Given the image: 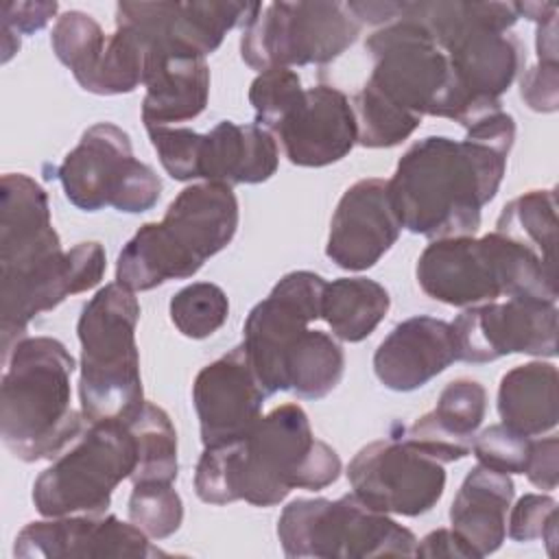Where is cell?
Wrapping results in <instances>:
<instances>
[{"mask_svg":"<svg viewBox=\"0 0 559 559\" xmlns=\"http://www.w3.org/2000/svg\"><path fill=\"white\" fill-rule=\"evenodd\" d=\"M513 140V116L500 109L467 127L465 140L428 135L415 142L389 179L400 225L435 240L474 236L483 205L500 188Z\"/></svg>","mask_w":559,"mask_h":559,"instance_id":"1","label":"cell"},{"mask_svg":"<svg viewBox=\"0 0 559 559\" xmlns=\"http://www.w3.org/2000/svg\"><path fill=\"white\" fill-rule=\"evenodd\" d=\"M338 476L341 459L312 435L306 411L282 404L240 439L207 445L194 469V491L207 504L273 507L293 489L319 491Z\"/></svg>","mask_w":559,"mask_h":559,"instance_id":"2","label":"cell"},{"mask_svg":"<svg viewBox=\"0 0 559 559\" xmlns=\"http://www.w3.org/2000/svg\"><path fill=\"white\" fill-rule=\"evenodd\" d=\"M74 358L50 336H24L7 356L0 393V437L20 461L57 459L85 430L72 408Z\"/></svg>","mask_w":559,"mask_h":559,"instance_id":"3","label":"cell"},{"mask_svg":"<svg viewBox=\"0 0 559 559\" xmlns=\"http://www.w3.org/2000/svg\"><path fill=\"white\" fill-rule=\"evenodd\" d=\"M238 218L231 186L203 181L183 188L159 223H144L122 247L116 282L135 293L192 277L231 242Z\"/></svg>","mask_w":559,"mask_h":559,"instance_id":"4","label":"cell"},{"mask_svg":"<svg viewBox=\"0 0 559 559\" xmlns=\"http://www.w3.org/2000/svg\"><path fill=\"white\" fill-rule=\"evenodd\" d=\"M419 288L448 306L469 308L500 297L557 304V271L526 245L491 231L483 238L432 240L417 260Z\"/></svg>","mask_w":559,"mask_h":559,"instance_id":"5","label":"cell"},{"mask_svg":"<svg viewBox=\"0 0 559 559\" xmlns=\"http://www.w3.org/2000/svg\"><path fill=\"white\" fill-rule=\"evenodd\" d=\"M448 55L454 79L480 118L500 111V96L520 70V41L507 31L518 22L515 2H402Z\"/></svg>","mask_w":559,"mask_h":559,"instance_id":"6","label":"cell"},{"mask_svg":"<svg viewBox=\"0 0 559 559\" xmlns=\"http://www.w3.org/2000/svg\"><path fill=\"white\" fill-rule=\"evenodd\" d=\"M140 301L127 286H103L76 323L81 341V413L87 424L131 421L144 406L135 325Z\"/></svg>","mask_w":559,"mask_h":559,"instance_id":"7","label":"cell"},{"mask_svg":"<svg viewBox=\"0 0 559 559\" xmlns=\"http://www.w3.org/2000/svg\"><path fill=\"white\" fill-rule=\"evenodd\" d=\"M373 70L365 83L397 109L424 118H450L461 127L478 122L461 92L448 55L415 20L402 15L367 37Z\"/></svg>","mask_w":559,"mask_h":559,"instance_id":"8","label":"cell"},{"mask_svg":"<svg viewBox=\"0 0 559 559\" xmlns=\"http://www.w3.org/2000/svg\"><path fill=\"white\" fill-rule=\"evenodd\" d=\"M277 537L284 555L297 559L411 557L417 548L413 531L367 507L356 493L293 500L277 520Z\"/></svg>","mask_w":559,"mask_h":559,"instance_id":"9","label":"cell"},{"mask_svg":"<svg viewBox=\"0 0 559 559\" xmlns=\"http://www.w3.org/2000/svg\"><path fill=\"white\" fill-rule=\"evenodd\" d=\"M138 465V441L129 421L87 424L33 485V504L44 518L103 515L114 489L131 478Z\"/></svg>","mask_w":559,"mask_h":559,"instance_id":"10","label":"cell"},{"mask_svg":"<svg viewBox=\"0 0 559 559\" xmlns=\"http://www.w3.org/2000/svg\"><path fill=\"white\" fill-rule=\"evenodd\" d=\"M360 33L343 2H271L242 28L240 57L258 70L330 63Z\"/></svg>","mask_w":559,"mask_h":559,"instance_id":"11","label":"cell"},{"mask_svg":"<svg viewBox=\"0 0 559 559\" xmlns=\"http://www.w3.org/2000/svg\"><path fill=\"white\" fill-rule=\"evenodd\" d=\"M57 177L68 201L85 212L111 205L140 214L151 210L162 192L155 170L133 157L127 131L114 122L90 127L57 168Z\"/></svg>","mask_w":559,"mask_h":559,"instance_id":"12","label":"cell"},{"mask_svg":"<svg viewBox=\"0 0 559 559\" xmlns=\"http://www.w3.org/2000/svg\"><path fill=\"white\" fill-rule=\"evenodd\" d=\"M347 478L367 507L406 518L430 511L445 489L443 463L406 437L378 439L360 448L347 465Z\"/></svg>","mask_w":559,"mask_h":559,"instance_id":"13","label":"cell"},{"mask_svg":"<svg viewBox=\"0 0 559 559\" xmlns=\"http://www.w3.org/2000/svg\"><path fill=\"white\" fill-rule=\"evenodd\" d=\"M325 282L312 271L286 273L255 304L245 321L242 347L251 367L269 395L284 391V362L288 352L308 330V323L321 319Z\"/></svg>","mask_w":559,"mask_h":559,"instance_id":"14","label":"cell"},{"mask_svg":"<svg viewBox=\"0 0 559 559\" xmlns=\"http://www.w3.org/2000/svg\"><path fill=\"white\" fill-rule=\"evenodd\" d=\"M557 304L507 297L465 308L454 321L459 360L491 362L509 354L557 356Z\"/></svg>","mask_w":559,"mask_h":559,"instance_id":"15","label":"cell"},{"mask_svg":"<svg viewBox=\"0 0 559 559\" xmlns=\"http://www.w3.org/2000/svg\"><path fill=\"white\" fill-rule=\"evenodd\" d=\"M262 4L249 2H118L116 24L133 28L148 50L203 57L214 52L227 31L247 26Z\"/></svg>","mask_w":559,"mask_h":559,"instance_id":"16","label":"cell"},{"mask_svg":"<svg viewBox=\"0 0 559 559\" xmlns=\"http://www.w3.org/2000/svg\"><path fill=\"white\" fill-rule=\"evenodd\" d=\"M107 260L100 242H79L61 251L33 273L11 284H0V334L2 356L24 338L28 323L57 308L66 297L94 288L105 273Z\"/></svg>","mask_w":559,"mask_h":559,"instance_id":"17","label":"cell"},{"mask_svg":"<svg viewBox=\"0 0 559 559\" xmlns=\"http://www.w3.org/2000/svg\"><path fill=\"white\" fill-rule=\"evenodd\" d=\"M20 559H148L168 557L133 522L116 515H61L26 524L13 544Z\"/></svg>","mask_w":559,"mask_h":559,"instance_id":"18","label":"cell"},{"mask_svg":"<svg viewBox=\"0 0 559 559\" xmlns=\"http://www.w3.org/2000/svg\"><path fill=\"white\" fill-rule=\"evenodd\" d=\"M266 397L269 393L260 384L242 343L205 365L192 384L203 445H218L247 435L262 417Z\"/></svg>","mask_w":559,"mask_h":559,"instance_id":"19","label":"cell"},{"mask_svg":"<svg viewBox=\"0 0 559 559\" xmlns=\"http://www.w3.org/2000/svg\"><path fill=\"white\" fill-rule=\"evenodd\" d=\"M295 166L321 168L343 159L358 142L349 98L332 85L304 90L295 105L271 129Z\"/></svg>","mask_w":559,"mask_h":559,"instance_id":"20","label":"cell"},{"mask_svg":"<svg viewBox=\"0 0 559 559\" xmlns=\"http://www.w3.org/2000/svg\"><path fill=\"white\" fill-rule=\"evenodd\" d=\"M400 231L389 179H360L343 192L334 210L325 255L345 271H367L395 245Z\"/></svg>","mask_w":559,"mask_h":559,"instance_id":"21","label":"cell"},{"mask_svg":"<svg viewBox=\"0 0 559 559\" xmlns=\"http://www.w3.org/2000/svg\"><path fill=\"white\" fill-rule=\"evenodd\" d=\"M61 251L59 234L50 223L46 190L24 173L2 175L0 284L28 275Z\"/></svg>","mask_w":559,"mask_h":559,"instance_id":"22","label":"cell"},{"mask_svg":"<svg viewBox=\"0 0 559 559\" xmlns=\"http://www.w3.org/2000/svg\"><path fill=\"white\" fill-rule=\"evenodd\" d=\"M459 360L452 323L411 317L397 323L373 354V371L391 391H415Z\"/></svg>","mask_w":559,"mask_h":559,"instance_id":"23","label":"cell"},{"mask_svg":"<svg viewBox=\"0 0 559 559\" xmlns=\"http://www.w3.org/2000/svg\"><path fill=\"white\" fill-rule=\"evenodd\" d=\"M142 100V122L151 127H168L197 118L210 98V68L203 57L146 52Z\"/></svg>","mask_w":559,"mask_h":559,"instance_id":"24","label":"cell"},{"mask_svg":"<svg viewBox=\"0 0 559 559\" xmlns=\"http://www.w3.org/2000/svg\"><path fill=\"white\" fill-rule=\"evenodd\" d=\"M485 411V386L472 378H459L441 391L437 406L421 415L404 437L439 463H452L472 452Z\"/></svg>","mask_w":559,"mask_h":559,"instance_id":"25","label":"cell"},{"mask_svg":"<svg viewBox=\"0 0 559 559\" xmlns=\"http://www.w3.org/2000/svg\"><path fill=\"white\" fill-rule=\"evenodd\" d=\"M280 164L273 133L253 124L218 122L201 140L199 179L216 183H262L271 179Z\"/></svg>","mask_w":559,"mask_h":559,"instance_id":"26","label":"cell"},{"mask_svg":"<svg viewBox=\"0 0 559 559\" xmlns=\"http://www.w3.org/2000/svg\"><path fill=\"white\" fill-rule=\"evenodd\" d=\"M513 480L485 465L465 476L452 507L450 522L476 557L496 552L507 537V511L513 500Z\"/></svg>","mask_w":559,"mask_h":559,"instance_id":"27","label":"cell"},{"mask_svg":"<svg viewBox=\"0 0 559 559\" xmlns=\"http://www.w3.org/2000/svg\"><path fill=\"white\" fill-rule=\"evenodd\" d=\"M557 367L533 360L507 371L498 389V413L513 432L537 437L557 426Z\"/></svg>","mask_w":559,"mask_h":559,"instance_id":"28","label":"cell"},{"mask_svg":"<svg viewBox=\"0 0 559 559\" xmlns=\"http://www.w3.org/2000/svg\"><path fill=\"white\" fill-rule=\"evenodd\" d=\"M391 297L382 284L369 277H338L325 284L321 319L334 336L347 343L367 338L389 312Z\"/></svg>","mask_w":559,"mask_h":559,"instance_id":"29","label":"cell"},{"mask_svg":"<svg viewBox=\"0 0 559 559\" xmlns=\"http://www.w3.org/2000/svg\"><path fill=\"white\" fill-rule=\"evenodd\" d=\"M345 371L341 345L321 330H306L284 362V391L321 400L336 389Z\"/></svg>","mask_w":559,"mask_h":559,"instance_id":"30","label":"cell"},{"mask_svg":"<svg viewBox=\"0 0 559 559\" xmlns=\"http://www.w3.org/2000/svg\"><path fill=\"white\" fill-rule=\"evenodd\" d=\"M496 231L533 249L546 264L555 266L557 245V197L555 190H531L509 201Z\"/></svg>","mask_w":559,"mask_h":559,"instance_id":"31","label":"cell"},{"mask_svg":"<svg viewBox=\"0 0 559 559\" xmlns=\"http://www.w3.org/2000/svg\"><path fill=\"white\" fill-rule=\"evenodd\" d=\"M138 441V465L131 483H173L179 472L177 432L164 408L144 402L142 411L129 421Z\"/></svg>","mask_w":559,"mask_h":559,"instance_id":"32","label":"cell"},{"mask_svg":"<svg viewBox=\"0 0 559 559\" xmlns=\"http://www.w3.org/2000/svg\"><path fill=\"white\" fill-rule=\"evenodd\" d=\"M146 52L148 46L133 28L116 24V31L107 37L98 66L81 87L98 96L133 92L144 81Z\"/></svg>","mask_w":559,"mask_h":559,"instance_id":"33","label":"cell"},{"mask_svg":"<svg viewBox=\"0 0 559 559\" xmlns=\"http://www.w3.org/2000/svg\"><path fill=\"white\" fill-rule=\"evenodd\" d=\"M57 59L68 66L79 85H83L98 66L107 35L100 24L83 11H66L57 17L50 35Z\"/></svg>","mask_w":559,"mask_h":559,"instance_id":"34","label":"cell"},{"mask_svg":"<svg viewBox=\"0 0 559 559\" xmlns=\"http://www.w3.org/2000/svg\"><path fill=\"white\" fill-rule=\"evenodd\" d=\"M354 116L358 129V142L367 148H391L402 144L421 122V118L411 116L386 98H382L371 87L362 85V90L354 96Z\"/></svg>","mask_w":559,"mask_h":559,"instance_id":"35","label":"cell"},{"mask_svg":"<svg viewBox=\"0 0 559 559\" xmlns=\"http://www.w3.org/2000/svg\"><path fill=\"white\" fill-rule=\"evenodd\" d=\"M170 321L188 338L212 336L229 314V301L221 286L194 282L170 299Z\"/></svg>","mask_w":559,"mask_h":559,"instance_id":"36","label":"cell"},{"mask_svg":"<svg viewBox=\"0 0 559 559\" xmlns=\"http://www.w3.org/2000/svg\"><path fill=\"white\" fill-rule=\"evenodd\" d=\"M129 520L153 539L170 537L183 520V502L173 483H133L129 496Z\"/></svg>","mask_w":559,"mask_h":559,"instance_id":"37","label":"cell"},{"mask_svg":"<svg viewBox=\"0 0 559 559\" xmlns=\"http://www.w3.org/2000/svg\"><path fill=\"white\" fill-rule=\"evenodd\" d=\"M301 92V79L290 68H271L260 72L249 87V103L255 109V124L271 133Z\"/></svg>","mask_w":559,"mask_h":559,"instance_id":"38","label":"cell"},{"mask_svg":"<svg viewBox=\"0 0 559 559\" xmlns=\"http://www.w3.org/2000/svg\"><path fill=\"white\" fill-rule=\"evenodd\" d=\"M533 439L513 432L504 424L485 428L472 441V452L480 465L500 474H524L531 456Z\"/></svg>","mask_w":559,"mask_h":559,"instance_id":"39","label":"cell"},{"mask_svg":"<svg viewBox=\"0 0 559 559\" xmlns=\"http://www.w3.org/2000/svg\"><path fill=\"white\" fill-rule=\"evenodd\" d=\"M164 170L177 181L199 179V155L203 135L186 127L146 129Z\"/></svg>","mask_w":559,"mask_h":559,"instance_id":"40","label":"cell"},{"mask_svg":"<svg viewBox=\"0 0 559 559\" xmlns=\"http://www.w3.org/2000/svg\"><path fill=\"white\" fill-rule=\"evenodd\" d=\"M509 537L515 542L544 539L552 555L557 542V500L542 493L522 496L509 518Z\"/></svg>","mask_w":559,"mask_h":559,"instance_id":"41","label":"cell"},{"mask_svg":"<svg viewBox=\"0 0 559 559\" xmlns=\"http://www.w3.org/2000/svg\"><path fill=\"white\" fill-rule=\"evenodd\" d=\"M57 9V2H2V61L17 52L20 33L41 31Z\"/></svg>","mask_w":559,"mask_h":559,"instance_id":"42","label":"cell"},{"mask_svg":"<svg viewBox=\"0 0 559 559\" xmlns=\"http://www.w3.org/2000/svg\"><path fill=\"white\" fill-rule=\"evenodd\" d=\"M520 96L533 111H542V114L557 111L559 63L537 61L533 68H528L520 81Z\"/></svg>","mask_w":559,"mask_h":559,"instance_id":"43","label":"cell"},{"mask_svg":"<svg viewBox=\"0 0 559 559\" xmlns=\"http://www.w3.org/2000/svg\"><path fill=\"white\" fill-rule=\"evenodd\" d=\"M557 454H559V439L546 437L531 443V456L526 465V478L546 491H552L557 487Z\"/></svg>","mask_w":559,"mask_h":559,"instance_id":"44","label":"cell"},{"mask_svg":"<svg viewBox=\"0 0 559 559\" xmlns=\"http://www.w3.org/2000/svg\"><path fill=\"white\" fill-rule=\"evenodd\" d=\"M417 557H463L478 559L476 552L467 546V542L452 528H437L428 533L415 548Z\"/></svg>","mask_w":559,"mask_h":559,"instance_id":"45","label":"cell"},{"mask_svg":"<svg viewBox=\"0 0 559 559\" xmlns=\"http://www.w3.org/2000/svg\"><path fill=\"white\" fill-rule=\"evenodd\" d=\"M535 46H537V59L542 63H559V48H557V15L537 22V35H535Z\"/></svg>","mask_w":559,"mask_h":559,"instance_id":"46","label":"cell"}]
</instances>
